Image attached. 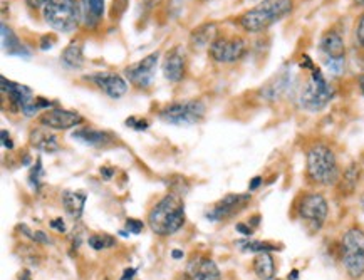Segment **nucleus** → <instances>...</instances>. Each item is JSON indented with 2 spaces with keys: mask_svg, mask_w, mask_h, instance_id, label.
Masks as SVG:
<instances>
[{
  "mask_svg": "<svg viewBox=\"0 0 364 280\" xmlns=\"http://www.w3.org/2000/svg\"><path fill=\"white\" fill-rule=\"evenodd\" d=\"M185 223V203L176 193L161 198L148 215V225L156 235L168 236L176 234Z\"/></svg>",
  "mask_w": 364,
  "mask_h": 280,
  "instance_id": "1",
  "label": "nucleus"
},
{
  "mask_svg": "<svg viewBox=\"0 0 364 280\" xmlns=\"http://www.w3.org/2000/svg\"><path fill=\"white\" fill-rule=\"evenodd\" d=\"M294 9V0H262L239 17V26L247 32H260L282 21Z\"/></svg>",
  "mask_w": 364,
  "mask_h": 280,
  "instance_id": "2",
  "label": "nucleus"
},
{
  "mask_svg": "<svg viewBox=\"0 0 364 280\" xmlns=\"http://www.w3.org/2000/svg\"><path fill=\"white\" fill-rule=\"evenodd\" d=\"M306 171L312 183L329 187L338 181V161L329 146L322 143L311 146L306 155Z\"/></svg>",
  "mask_w": 364,
  "mask_h": 280,
  "instance_id": "3",
  "label": "nucleus"
},
{
  "mask_svg": "<svg viewBox=\"0 0 364 280\" xmlns=\"http://www.w3.org/2000/svg\"><path fill=\"white\" fill-rule=\"evenodd\" d=\"M42 17L47 26L57 32H74L79 24H82L81 3L76 0H47Z\"/></svg>",
  "mask_w": 364,
  "mask_h": 280,
  "instance_id": "4",
  "label": "nucleus"
},
{
  "mask_svg": "<svg viewBox=\"0 0 364 280\" xmlns=\"http://www.w3.org/2000/svg\"><path fill=\"white\" fill-rule=\"evenodd\" d=\"M341 262L351 279H361L364 275V232L353 227L343 235Z\"/></svg>",
  "mask_w": 364,
  "mask_h": 280,
  "instance_id": "5",
  "label": "nucleus"
},
{
  "mask_svg": "<svg viewBox=\"0 0 364 280\" xmlns=\"http://www.w3.org/2000/svg\"><path fill=\"white\" fill-rule=\"evenodd\" d=\"M334 97V89L319 69H311V76L300 93V104L307 111H320Z\"/></svg>",
  "mask_w": 364,
  "mask_h": 280,
  "instance_id": "6",
  "label": "nucleus"
},
{
  "mask_svg": "<svg viewBox=\"0 0 364 280\" xmlns=\"http://www.w3.org/2000/svg\"><path fill=\"white\" fill-rule=\"evenodd\" d=\"M205 113H207V108H205L203 102L197 100H188L170 102V104H166L165 108L160 109L158 116L168 124L192 126L199 124L205 118Z\"/></svg>",
  "mask_w": 364,
  "mask_h": 280,
  "instance_id": "7",
  "label": "nucleus"
},
{
  "mask_svg": "<svg viewBox=\"0 0 364 280\" xmlns=\"http://www.w3.org/2000/svg\"><path fill=\"white\" fill-rule=\"evenodd\" d=\"M247 53V42L242 37H219L208 47L210 57L220 64H232L240 61Z\"/></svg>",
  "mask_w": 364,
  "mask_h": 280,
  "instance_id": "8",
  "label": "nucleus"
},
{
  "mask_svg": "<svg viewBox=\"0 0 364 280\" xmlns=\"http://www.w3.org/2000/svg\"><path fill=\"white\" fill-rule=\"evenodd\" d=\"M160 61V53H152L145 56L141 61L129 64L125 69V76L129 81V84L136 89H146L155 81V74Z\"/></svg>",
  "mask_w": 364,
  "mask_h": 280,
  "instance_id": "9",
  "label": "nucleus"
},
{
  "mask_svg": "<svg viewBox=\"0 0 364 280\" xmlns=\"http://www.w3.org/2000/svg\"><path fill=\"white\" fill-rule=\"evenodd\" d=\"M299 215L300 218L306 220L314 230H319L327 218L329 213V205L320 193H307L299 202Z\"/></svg>",
  "mask_w": 364,
  "mask_h": 280,
  "instance_id": "10",
  "label": "nucleus"
},
{
  "mask_svg": "<svg viewBox=\"0 0 364 280\" xmlns=\"http://www.w3.org/2000/svg\"><path fill=\"white\" fill-rule=\"evenodd\" d=\"M251 198L252 195H248V193H239V195H237V193H230V195L224 196V198L207 213V218L212 220V222H221V220L230 218L235 213L242 210L245 205L251 202Z\"/></svg>",
  "mask_w": 364,
  "mask_h": 280,
  "instance_id": "11",
  "label": "nucleus"
},
{
  "mask_svg": "<svg viewBox=\"0 0 364 280\" xmlns=\"http://www.w3.org/2000/svg\"><path fill=\"white\" fill-rule=\"evenodd\" d=\"M82 116L76 111L62 108H51L46 109L41 116V123L49 129H57V131H66V129L76 128L82 123Z\"/></svg>",
  "mask_w": 364,
  "mask_h": 280,
  "instance_id": "12",
  "label": "nucleus"
},
{
  "mask_svg": "<svg viewBox=\"0 0 364 280\" xmlns=\"http://www.w3.org/2000/svg\"><path fill=\"white\" fill-rule=\"evenodd\" d=\"M0 84H2V93L7 96L14 111H24L35 100L33 91L27 86L17 84L14 81H7L3 76L0 77Z\"/></svg>",
  "mask_w": 364,
  "mask_h": 280,
  "instance_id": "13",
  "label": "nucleus"
},
{
  "mask_svg": "<svg viewBox=\"0 0 364 280\" xmlns=\"http://www.w3.org/2000/svg\"><path fill=\"white\" fill-rule=\"evenodd\" d=\"M89 79L106 94V96L113 97V100H120L121 96H125L126 91H128V82H126V79L120 76V74L96 73Z\"/></svg>",
  "mask_w": 364,
  "mask_h": 280,
  "instance_id": "14",
  "label": "nucleus"
},
{
  "mask_svg": "<svg viewBox=\"0 0 364 280\" xmlns=\"http://www.w3.org/2000/svg\"><path fill=\"white\" fill-rule=\"evenodd\" d=\"M161 69H163L166 81L180 82L185 77V73H187V56H185L183 50L180 47H173L172 50H168Z\"/></svg>",
  "mask_w": 364,
  "mask_h": 280,
  "instance_id": "15",
  "label": "nucleus"
},
{
  "mask_svg": "<svg viewBox=\"0 0 364 280\" xmlns=\"http://www.w3.org/2000/svg\"><path fill=\"white\" fill-rule=\"evenodd\" d=\"M188 280H221L220 269L210 259L193 260L187 270Z\"/></svg>",
  "mask_w": 364,
  "mask_h": 280,
  "instance_id": "16",
  "label": "nucleus"
},
{
  "mask_svg": "<svg viewBox=\"0 0 364 280\" xmlns=\"http://www.w3.org/2000/svg\"><path fill=\"white\" fill-rule=\"evenodd\" d=\"M81 14L86 29H98L104 15V0H81Z\"/></svg>",
  "mask_w": 364,
  "mask_h": 280,
  "instance_id": "17",
  "label": "nucleus"
},
{
  "mask_svg": "<svg viewBox=\"0 0 364 280\" xmlns=\"http://www.w3.org/2000/svg\"><path fill=\"white\" fill-rule=\"evenodd\" d=\"M319 50L326 59H346V46L343 37L334 30L326 32L320 37Z\"/></svg>",
  "mask_w": 364,
  "mask_h": 280,
  "instance_id": "18",
  "label": "nucleus"
},
{
  "mask_svg": "<svg viewBox=\"0 0 364 280\" xmlns=\"http://www.w3.org/2000/svg\"><path fill=\"white\" fill-rule=\"evenodd\" d=\"M2 46L6 54H9V56L22 59L30 57V53L27 50V47L22 44L21 39L17 37V34H15L7 24H2Z\"/></svg>",
  "mask_w": 364,
  "mask_h": 280,
  "instance_id": "19",
  "label": "nucleus"
},
{
  "mask_svg": "<svg viewBox=\"0 0 364 280\" xmlns=\"http://www.w3.org/2000/svg\"><path fill=\"white\" fill-rule=\"evenodd\" d=\"M30 144L34 146L35 149L44 153H54L59 149V141L53 133L49 131V128H35L30 131L29 135Z\"/></svg>",
  "mask_w": 364,
  "mask_h": 280,
  "instance_id": "20",
  "label": "nucleus"
},
{
  "mask_svg": "<svg viewBox=\"0 0 364 280\" xmlns=\"http://www.w3.org/2000/svg\"><path fill=\"white\" fill-rule=\"evenodd\" d=\"M217 37H219V35H217L215 24L213 22L201 24V26L197 27V29L192 32V35H190V44H192L193 49L201 50L205 49V47L212 46Z\"/></svg>",
  "mask_w": 364,
  "mask_h": 280,
  "instance_id": "21",
  "label": "nucleus"
},
{
  "mask_svg": "<svg viewBox=\"0 0 364 280\" xmlns=\"http://www.w3.org/2000/svg\"><path fill=\"white\" fill-rule=\"evenodd\" d=\"M73 138L79 143L88 146H108L113 141V136L108 131H100L93 128H81L73 133Z\"/></svg>",
  "mask_w": 364,
  "mask_h": 280,
  "instance_id": "22",
  "label": "nucleus"
},
{
  "mask_svg": "<svg viewBox=\"0 0 364 280\" xmlns=\"http://www.w3.org/2000/svg\"><path fill=\"white\" fill-rule=\"evenodd\" d=\"M88 196L82 192H64L62 193V205H64L66 213L73 220H79L84 212V205Z\"/></svg>",
  "mask_w": 364,
  "mask_h": 280,
  "instance_id": "23",
  "label": "nucleus"
},
{
  "mask_svg": "<svg viewBox=\"0 0 364 280\" xmlns=\"http://www.w3.org/2000/svg\"><path fill=\"white\" fill-rule=\"evenodd\" d=\"M254 272L260 280H272L275 275V262L271 252H262L254 260Z\"/></svg>",
  "mask_w": 364,
  "mask_h": 280,
  "instance_id": "24",
  "label": "nucleus"
},
{
  "mask_svg": "<svg viewBox=\"0 0 364 280\" xmlns=\"http://www.w3.org/2000/svg\"><path fill=\"white\" fill-rule=\"evenodd\" d=\"M61 59L67 68H82V64H84V49H82L81 42H71L64 49V53H62Z\"/></svg>",
  "mask_w": 364,
  "mask_h": 280,
  "instance_id": "25",
  "label": "nucleus"
},
{
  "mask_svg": "<svg viewBox=\"0 0 364 280\" xmlns=\"http://www.w3.org/2000/svg\"><path fill=\"white\" fill-rule=\"evenodd\" d=\"M358 181H359V167L358 165H351L349 168L344 171L343 178H341V192L344 195H349V193H353L356 190V187H358Z\"/></svg>",
  "mask_w": 364,
  "mask_h": 280,
  "instance_id": "26",
  "label": "nucleus"
},
{
  "mask_svg": "<svg viewBox=\"0 0 364 280\" xmlns=\"http://www.w3.org/2000/svg\"><path fill=\"white\" fill-rule=\"evenodd\" d=\"M88 243L91 248H94V250H106V248L116 245V239H113V236L108 234L91 235L88 239Z\"/></svg>",
  "mask_w": 364,
  "mask_h": 280,
  "instance_id": "27",
  "label": "nucleus"
},
{
  "mask_svg": "<svg viewBox=\"0 0 364 280\" xmlns=\"http://www.w3.org/2000/svg\"><path fill=\"white\" fill-rule=\"evenodd\" d=\"M239 247H242L244 252H259V254H262V252H275L279 250L275 245H272V243H267V242H252V240H248V242H240Z\"/></svg>",
  "mask_w": 364,
  "mask_h": 280,
  "instance_id": "28",
  "label": "nucleus"
},
{
  "mask_svg": "<svg viewBox=\"0 0 364 280\" xmlns=\"http://www.w3.org/2000/svg\"><path fill=\"white\" fill-rule=\"evenodd\" d=\"M42 175H44V169H42V160L41 158H37V163L34 165L33 169H30V173H29V183L33 185L34 190H39V187H41Z\"/></svg>",
  "mask_w": 364,
  "mask_h": 280,
  "instance_id": "29",
  "label": "nucleus"
},
{
  "mask_svg": "<svg viewBox=\"0 0 364 280\" xmlns=\"http://www.w3.org/2000/svg\"><path fill=\"white\" fill-rule=\"evenodd\" d=\"M324 66H326V69L329 71L331 74H334V76H341L344 73V68H346V59H326V61H324Z\"/></svg>",
  "mask_w": 364,
  "mask_h": 280,
  "instance_id": "30",
  "label": "nucleus"
},
{
  "mask_svg": "<svg viewBox=\"0 0 364 280\" xmlns=\"http://www.w3.org/2000/svg\"><path fill=\"white\" fill-rule=\"evenodd\" d=\"M126 126H129V128L136 129V131H145V129L149 128V121L148 120H143V118H128V120L125 121Z\"/></svg>",
  "mask_w": 364,
  "mask_h": 280,
  "instance_id": "31",
  "label": "nucleus"
},
{
  "mask_svg": "<svg viewBox=\"0 0 364 280\" xmlns=\"http://www.w3.org/2000/svg\"><path fill=\"white\" fill-rule=\"evenodd\" d=\"M145 228V223L141 222V220H136V218H128L126 220V230L129 232V234L133 235H138L141 234Z\"/></svg>",
  "mask_w": 364,
  "mask_h": 280,
  "instance_id": "32",
  "label": "nucleus"
},
{
  "mask_svg": "<svg viewBox=\"0 0 364 280\" xmlns=\"http://www.w3.org/2000/svg\"><path fill=\"white\" fill-rule=\"evenodd\" d=\"M356 37H358V42L364 47V12L359 17L358 26H356Z\"/></svg>",
  "mask_w": 364,
  "mask_h": 280,
  "instance_id": "33",
  "label": "nucleus"
},
{
  "mask_svg": "<svg viewBox=\"0 0 364 280\" xmlns=\"http://www.w3.org/2000/svg\"><path fill=\"white\" fill-rule=\"evenodd\" d=\"M54 44H55V37H49V35H44V37L41 39V49L42 50L53 49Z\"/></svg>",
  "mask_w": 364,
  "mask_h": 280,
  "instance_id": "34",
  "label": "nucleus"
},
{
  "mask_svg": "<svg viewBox=\"0 0 364 280\" xmlns=\"http://www.w3.org/2000/svg\"><path fill=\"white\" fill-rule=\"evenodd\" d=\"M30 239L39 243H49V239H47L44 232H33V236H30Z\"/></svg>",
  "mask_w": 364,
  "mask_h": 280,
  "instance_id": "35",
  "label": "nucleus"
},
{
  "mask_svg": "<svg viewBox=\"0 0 364 280\" xmlns=\"http://www.w3.org/2000/svg\"><path fill=\"white\" fill-rule=\"evenodd\" d=\"M26 3L30 9H44L47 0H26Z\"/></svg>",
  "mask_w": 364,
  "mask_h": 280,
  "instance_id": "36",
  "label": "nucleus"
},
{
  "mask_svg": "<svg viewBox=\"0 0 364 280\" xmlns=\"http://www.w3.org/2000/svg\"><path fill=\"white\" fill-rule=\"evenodd\" d=\"M2 144L6 146V148H9V149L14 148V143H12V140H10L9 133H7L6 129H2Z\"/></svg>",
  "mask_w": 364,
  "mask_h": 280,
  "instance_id": "37",
  "label": "nucleus"
},
{
  "mask_svg": "<svg viewBox=\"0 0 364 280\" xmlns=\"http://www.w3.org/2000/svg\"><path fill=\"white\" fill-rule=\"evenodd\" d=\"M235 228H237V232H240V234H242L244 236H251L252 235V228L247 227V225L239 223Z\"/></svg>",
  "mask_w": 364,
  "mask_h": 280,
  "instance_id": "38",
  "label": "nucleus"
},
{
  "mask_svg": "<svg viewBox=\"0 0 364 280\" xmlns=\"http://www.w3.org/2000/svg\"><path fill=\"white\" fill-rule=\"evenodd\" d=\"M51 227L55 228V230H59V232H66V225H64V222H62L61 218H57V220H54V222H51Z\"/></svg>",
  "mask_w": 364,
  "mask_h": 280,
  "instance_id": "39",
  "label": "nucleus"
},
{
  "mask_svg": "<svg viewBox=\"0 0 364 280\" xmlns=\"http://www.w3.org/2000/svg\"><path fill=\"white\" fill-rule=\"evenodd\" d=\"M260 185H262V178H260V176H255V178L251 181V185H248V190L254 192V190H257V188L260 187Z\"/></svg>",
  "mask_w": 364,
  "mask_h": 280,
  "instance_id": "40",
  "label": "nucleus"
},
{
  "mask_svg": "<svg viewBox=\"0 0 364 280\" xmlns=\"http://www.w3.org/2000/svg\"><path fill=\"white\" fill-rule=\"evenodd\" d=\"M134 274H136V269H126L125 274H122L121 280H133Z\"/></svg>",
  "mask_w": 364,
  "mask_h": 280,
  "instance_id": "41",
  "label": "nucleus"
},
{
  "mask_svg": "<svg viewBox=\"0 0 364 280\" xmlns=\"http://www.w3.org/2000/svg\"><path fill=\"white\" fill-rule=\"evenodd\" d=\"M299 277V270H292L291 275H289V280H298Z\"/></svg>",
  "mask_w": 364,
  "mask_h": 280,
  "instance_id": "42",
  "label": "nucleus"
},
{
  "mask_svg": "<svg viewBox=\"0 0 364 280\" xmlns=\"http://www.w3.org/2000/svg\"><path fill=\"white\" fill-rule=\"evenodd\" d=\"M101 175H104V178H111V175H113V171H108V169H106V168H102L101 169Z\"/></svg>",
  "mask_w": 364,
  "mask_h": 280,
  "instance_id": "43",
  "label": "nucleus"
},
{
  "mask_svg": "<svg viewBox=\"0 0 364 280\" xmlns=\"http://www.w3.org/2000/svg\"><path fill=\"white\" fill-rule=\"evenodd\" d=\"M172 257L173 259H183V252H180V250H175L172 254Z\"/></svg>",
  "mask_w": 364,
  "mask_h": 280,
  "instance_id": "44",
  "label": "nucleus"
},
{
  "mask_svg": "<svg viewBox=\"0 0 364 280\" xmlns=\"http://www.w3.org/2000/svg\"><path fill=\"white\" fill-rule=\"evenodd\" d=\"M359 89H361V93H363V96H364V74L361 77H359Z\"/></svg>",
  "mask_w": 364,
  "mask_h": 280,
  "instance_id": "45",
  "label": "nucleus"
},
{
  "mask_svg": "<svg viewBox=\"0 0 364 280\" xmlns=\"http://www.w3.org/2000/svg\"><path fill=\"white\" fill-rule=\"evenodd\" d=\"M21 280H30V275H29V272H24V274L21 275Z\"/></svg>",
  "mask_w": 364,
  "mask_h": 280,
  "instance_id": "46",
  "label": "nucleus"
},
{
  "mask_svg": "<svg viewBox=\"0 0 364 280\" xmlns=\"http://www.w3.org/2000/svg\"><path fill=\"white\" fill-rule=\"evenodd\" d=\"M145 3H149V6H153V3H158L160 2V0H143Z\"/></svg>",
  "mask_w": 364,
  "mask_h": 280,
  "instance_id": "47",
  "label": "nucleus"
},
{
  "mask_svg": "<svg viewBox=\"0 0 364 280\" xmlns=\"http://www.w3.org/2000/svg\"><path fill=\"white\" fill-rule=\"evenodd\" d=\"M363 200H364V198H363ZM363 205H364V203H363Z\"/></svg>",
  "mask_w": 364,
  "mask_h": 280,
  "instance_id": "48",
  "label": "nucleus"
}]
</instances>
